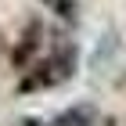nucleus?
Masks as SVG:
<instances>
[{
	"label": "nucleus",
	"mask_w": 126,
	"mask_h": 126,
	"mask_svg": "<svg viewBox=\"0 0 126 126\" xmlns=\"http://www.w3.org/2000/svg\"><path fill=\"white\" fill-rule=\"evenodd\" d=\"M50 54L47 58H36L18 79V94H36V90H50V87H61L76 76V65H79V47L76 40L68 36L65 29H54L50 32Z\"/></svg>",
	"instance_id": "1"
},
{
	"label": "nucleus",
	"mask_w": 126,
	"mask_h": 126,
	"mask_svg": "<svg viewBox=\"0 0 126 126\" xmlns=\"http://www.w3.org/2000/svg\"><path fill=\"white\" fill-rule=\"evenodd\" d=\"M43 43H47V29H43V18H40V15H32V18L25 22V29H22L18 43H15V50H11V65L18 68V72H25V68L36 61V54L43 50Z\"/></svg>",
	"instance_id": "2"
},
{
	"label": "nucleus",
	"mask_w": 126,
	"mask_h": 126,
	"mask_svg": "<svg viewBox=\"0 0 126 126\" xmlns=\"http://www.w3.org/2000/svg\"><path fill=\"white\" fill-rule=\"evenodd\" d=\"M94 123H97V108L90 101H79V105H68L65 112H58L47 126H94Z\"/></svg>",
	"instance_id": "3"
},
{
	"label": "nucleus",
	"mask_w": 126,
	"mask_h": 126,
	"mask_svg": "<svg viewBox=\"0 0 126 126\" xmlns=\"http://www.w3.org/2000/svg\"><path fill=\"white\" fill-rule=\"evenodd\" d=\"M47 7L54 11V15H58V22H61V25H72V22L79 18V7H76V0H50Z\"/></svg>",
	"instance_id": "4"
},
{
	"label": "nucleus",
	"mask_w": 126,
	"mask_h": 126,
	"mask_svg": "<svg viewBox=\"0 0 126 126\" xmlns=\"http://www.w3.org/2000/svg\"><path fill=\"white\" fill-rule=\"evenodd\" d=\"M18 126H47V123H40V119H25V123H18Z\"/></svg>",
	"instance_id": "5"
},
{
	"label": "nucleus",
	"mask_w": 126,
	"mask_h": 126,
	"mask_svg": "<svg viewBox=\"0 0 126 126\" xmlns=\"http://www.w3.org/2000/svg\"><path fill=\"white\" fill-rule=\"evenodd\" d=\"M40 4H43V7H47V4H50V0H40Z\"/></svg>",
	"instance_id": "6"
}]
</instances>
